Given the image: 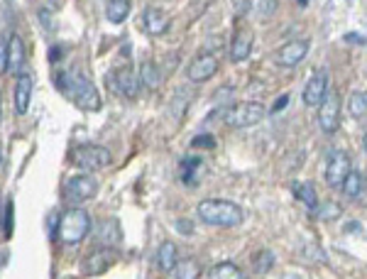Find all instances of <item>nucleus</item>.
<instances>
[{
	"label": "nucleus",
	"mask_w": 367,
	"mask_h": 279,
	"mask_svg": "<svg viewBox=\"0 0 367 279\" xmlns=\"http://www.w3.org/2000/svg\"><path fill=\"white\" fill-rule=\"evenodd\" d=\"M286 103H289V96H286V93H284V96L277 98V103H275V106H272V110H275V113H277V110H281V108H284Z\"/></svg>",
	"instance_id": "nucleus-34"
},
{
	"label": "nucleus",
	"mask_w": 367,
	"mask_h": 279,
	"mask_svg": "<svg viewBox=\"0 0 367 279\" xmlns=\"http://www.w3.org/2000/svg\"><path fill=\"white\" fill-rule=\"evenodd\" d=\"M8 66H10V71H15V74H22V66H25V44H22V39L17 37V35H10L8 37Z\"/></svg>",
	"instance_id": "nucleus-17"
},
{
	"label": "nucleus",
	"mask_w": 367,
	"mask_h": 279,
	"mask_svg": "<svg viewBox=\"0 0 367 279\" xmlns=\"http://www.w3.org/2000/svg\"><path fill=\"white\" fill-rule=\"evenodd\" d=\"M216 71H218V59L213 57V54L204 52L189 64V69H186V79H189L191 84H204V81L211 79Z\"/></svg>",
	"instance_id": "nucleus-14"
},
{
	"label": "nucleus",
	"mask_w": 367,
	"mask_h": 279,
	"mask_svg": "<svg viewBox=\"0 0 367 279\" xmlns=\"http://www.w3.org/2000/svg\"><path fill=\"white\" fill-rule=\"evenodd\" d=\"M0 118H3V110H0Z\"/></svg>",
	"instance_id": "nucleus-36"
},
{
	"label": "nucleus",
	"mask_w": 367,
	"mask_h": 279,
	"mask_svg": "<svg viewBox=\"0 0 367 279\" xmlns=\"http://www.w3.org/2000/svg\"><path fill=\"white\" fill-rule=\"evenodd\" d=\"M199 218L216 228H235L245 220V213L238 204L226 199H204L199 204Z\"/></svg>",
	"instance_id": "nucleus-2"
},
{
	"label": "nucleus",
	"mask_w": 367,
	"mask_h": 279,
	"mask_svg": "<svg viewBox=\"0 0 367 279\" xmlns=\"http://www.w3.org/2000/svg\"><path fill=\"white\" fill-rule=\"evenodd\" d=\"M346 42H350V44H367V39L362 37V35H357V32H348L346 35Z\"/></svg>",
	"instance_id": "nucleus-33"
},
{
	"label": "nucleus",
	"mask_w": 367,
	"mask_h": 279,
	"mask_svg": "<svg viewBox=\"0 0 367 279\" xmlns=\"http://www.w3.org/2000/svg\"><path fill=\"white\" fill-rule=\"evenodd\" d=\"M211 279H248L235 262H218L211 269Z\"/></svg>",
	"instance_id": "nucleus-24"
},
{
	"label": "nucleus",
	"mask_w": 367,
	"mask_h": 279,
	"mask_svg": "<svg viewBox=\"0 0 367 279\" xmlns=\"http://www.w3.org/2000/svg\"><path fill=\"white\" fill-rule=\"evenodd\" d=\"M308 49H311V42L308 39H292V42L281 44L275 52V61L284 69H294L299 66L304 59H306Z\"/></svg>",
	"instance_id": "nucleus-11"
},
{
	"label": "nucleus",
	"mask_w": 367,
	"mask_h": 279,
	"mask_svg": "<svg viewBox=\"0 0 367 279\" xmlns=\"http://www.w3.org/2000/svg\"><path fill=\"white\" fill-rule=\"evenodd\" d=\"M12 211H15V206H12V201H8V204H6V215H3V218H6V231H3V235H6V238L12 235Z\"/></svg>",
	"instance_id": "nucleus-30"
},
{
	"label": "nucleus",
	"mask_w": 367,
	"mask_h": 279,
	"mask_svg": "<svg viewBox=\"0 0 367 279\" xmlns=\"http://www.w3.org/2000/svg\"><path fill=\"white\" fill-rule=\"evenodd\" d=\"M252 44H255V37L250 30H245V27H240L238 32L232 35L230 39V47H228V57H230V61H245L252 54Z\"/></svg>",
	"instance_id": "nucleus-16"
},
{
	"label": "nucleus",
	"mask_w": 367,
	"mask_h": 279,
	"mask_svg": "<svg viewBox=\"0 0 367 279\" xmlns=\"http://www.w3.org/2000/svg\"><path fill=\"white\" fill-rule=\"evenodd\" d=\"M140 81H142V86L150 88V91H155V88L159 86L162 76H159V69H157L155 61H142V66H140Z\"/></svg>",
	"instance_id": "nucleus-22"
},
{
	"label": "nucleus",
	"mask_w": 367,
	"mask_h": 279,
	"mask_svg": "<svg viewBox=\"0 0 367 279\" xmlns=\"http://www.w3.org/2000/svg\"><path fill=\"white\" fill-rule=\"evenodd\" d=\"M362 150L367 152V133H365V137H362Z\"/></svg>",
	"instance_id": "nucleus-35"
},
{
	"label": "nucleus",
	"mask_w": 367,
	"mask_h": 279,
	"mask_svg": "<svg viewBox=\"0 0 367 279\" xmlns=\"http://www.w3.org/2000/svg\"><path fill=\"white\" fill-rule=\"evenodd\" d=\"M319 128L324 130L326 135H333L340 125V96L335 91H328L324 98V103L319 106Z\"/></svg>",
	"instance_id": "nucleus-10"
},
{
	"label": "nucleus",
	"mask_w": 367,
	"mask_h": 279,
	"mask_svg": "<svg viewBox=\"0 0 367 279\" xmlns=\"http://www.w3.org/2000/svg\"><path fill=\"white\" fill-rule=\"evenodd\" d=\"M6 71H10V66H8V42L0 35V74H6Z\"/></svg>",
	"instance_id": "nucleus-29"
},
{
	"label": "nucleus",
	"mask_w": 367,
	"mask_h": 279,
	"mask_svg": "<svg viewBox=\"0 0 367 279\" xmlns=\"http://www.w3.org/2000/svg\"><path fill=\"white\" fill-rule=\"evenodd\" d=\"M142 27H145V32L152 35V37H159V35H167L169 27H172V17L167 15L164 10L159 8H145L142 12Z\"/></svg>",
	"instance_id": "nucleus-15"
},
{
	"label": "nucleus",
	"mask_w": 367,
	"mask_h": 279,
	"mask_svg": "<svg viewBox=\"0 0 367 279\" xmlns=\"http://www.w3.org/2000/svg\"><path fill=\"white\" fill-rule=\"evenodd\" d=\"M57 88L64 93L69 101H74L81 110H98L101 108V93L96 91L91 81L81 74L79 69H66L57 74Z\"/></svg>",
	"instance_id": "nucleus-1"
},
{
	"label": "nucleus",
	"mask_w": 367,
	"mask_h": 279,
	"mask_svg": "<svg viewBox=\"0 0 367 279\" xmlns=\"http://www.w3.org/2000/svg\"><path fill=\"white\" fill-rule=\"evenodd\" d=\"M98 193V182L93 174H74L61 184V199L69 206H81Z\"/></svg>",
	"instance_id": "nucleus-5"
},
{
	"label": "nucleus",
	"mask_w": 367,
	"mask_h": 279,
	"mask_svg": "<svg viewBox=\"0 0 367 279\" xmlns=\"http://www.w3.org/2000/svg\"><path fill=\"white\" fill-rule=\"evenodd\" d=\"M177 231H179V233H186V235H191V233H194V223H189V220L179 218V220H177Z\"/></svg>",
	"instance_id": "nucleus-32"
},
{
	"label": "nucleus",
	"mask_w": 367,
	"mask_h": 279,
	"mask_svg": "<svg viewBox=\"0 0 367 279\" xmlns=\"http://www.w3.org/2000/svg\"><path fill=\"white\" fill-rule=\"evenodd\" d=\"M179 262V253H177V245L172 240H164L157 250V267L162 269V272H172Z\"/></svg>",
	"instance_id": "nucleus-18"
},
{
	"label": "nucleus",
	"mask_w": 367,
	"mask_h": 279,
	"mask_svg": "<svg viewBox=\"0 0 367 279\" xmlns=\"http://www.w3.org/2000/svg\"><path fill=\"white\" fill-rule=\"evenodd\" d=\"M272 267H275V253H270V250H259V253L252 258L255 274H267Z\"/></svg>",
	"instance_id": "nucleus-27"
},
{
	"label": "nucleus",
	"mask_w": 367,
	"mask_h": 279,
	"mask_svg": "<svg viewBox=\"0 0 367 279\" xmlns=\"http://www.w3.org/2000/svg\"><path fill=\"white\" fill-rule=\"evenodd\" d=\"M328 69H316L311 74V79L306 81V86H304V106L306 108H319L324 103L326 93H328Z\"/></svg>",
	"instance_id": "nucleus-9"
},
{
	"label": "nucleus",
	"mask_w": 367,
	"mask_h": 279,
	"mask_svg": "<svg viewBox=\"0 0 367 279\" xmlns=\"http://www.w3.org/2000/svg\"><path fill=\"white\" fill-rule=\"evenodd\" d=\"M292 191L308 211H313L316 206H319V196H316V186H313V184H308V182L306 184H292Z\"/></svg>",
	"instance_id": "nucleus-20"
},
{
	"label": "nucleus",
	"mask_w": 367,
	"mask_h": 279,
	"mask_svg": "<svg viewBox=\"0 0 367 279\" xmlns=\"http://www.w3.org/2000/svg\"><path fill=\"white\" fill-rule=\"evenodd\" d=\"M348 115L355 120L367 118V91H355L348 98Z\"/></svg>",
	"instance_id": "nucleus-21"
},
{
	"label": "nucleus",
	"mask_w": 367,
	"mask_h": 279,
	"mask_svg": "<svg viewBox=\"0 0 367 279\" xmlns=\"http://www.w3.org/2000/svg\"><path fill=\"white\" fill-rule=\"evenodd\" d=\"M362 186H365V179H362L360 172H350L346 177V182L340 184V191L346 193V199H357L362 193Z\"/></svg>",
	"instance_id": "nucleus-23"
},
{
	"label": "nucleus",
	"mask_w": 367,
	"mask_h": 279,
	"mask_svg": "<svg viewBox=\"0 0 367 279\" xmlns=\"http://www.w3.org/2000/svg\"><path fill=\"white\" fill-rule=\"evenodd\" d=\"M194 147H206V150H213L216 147V140H213V135H199V137L191 142Z\"/></svg>",
	"instance_id": "nucleus-31"
},
{
	"label": "nucleus",
	"mask_w": 367,
	"mask_h": 279,
	"mask_svg": "<svg viewBox=\"0 0 367 279\" xmlns=\"http://www.w3.org/2000/svg\"><path fill=\"white\" fill-rule=\"evenodd\" d=\"M189 96V91H186V88H179L177 91V98H174V106H177V110H174V118H181V113H184V108H186V103L191 101H184V98Z\"/></svg>",
	"instance_id": "nucleus-28"
},
{
	"label": "nucleus",
	"mask_w": 367,
	"mask_h": 279,
	"mask_svg": "<svg viewBox=\"0 0 367 279\" xmlns=\"http://www.w3.org/2000/svg\"><path fill=\"white\" fill-rule=\"evenodd\" d=\"M199 274H201V267L194 260H179L177 267L172 269L174 279H199Z\"/></svg>",
	"instance_id": "nucleus-25"
},
{
	"label": "nucleus",
	"mask_w": 367,
	"mask_h": 279,
	"mask_svg": "<svg viewBox=\"0 0 367 279\" xmlns=\"http://www.w3.org/2000/svg\"><path fill=\"white\" fill-rule=\"evenodd\" d=\"M110 86L118 88L120 96L130 98V101H135L137 93H140L142 81H140V74H135V71H132V66H120V69L110 76Z\"/></svg>",
	"instance_id": "nucleus-13"
},
{
	"label": "nucleus",
	"mask_w": 367,
	"mask_h": 279,
	"mask_svg": "<svg viewBox=\"0 0 367 279\" xmlns=\"http://www.w3.org/2000/svg\"><path fill=\"white\" fill-rule=\"evenodd\" d=\"M74 162L81 169H86V172H101V169H106V166H110V162H113V155H110L108 147H101V145H79L74 150Z\"/></svg>",
	"instance_id": "nucleus-6"
},
{
	"label": "nucleus",
	"mask_w": 367,
	"mask_h": 279,
	"mask_svg": "<svg viewBox=\"0 0 367 279\" xmlns=\"http://www.w3.org/2000/svg\"><path fill=\"white\" fill-rule=\"evenodd\" d=\"M130 10H132V3H130V0H108V3H106V17H108V22H113V25L125 22Z\"/></svg>",
	"instance_id": "nucleus-19"
},
{
	"label": "nucleus",
	"mask_w": 367,
	"mask_h": 279,
	"mask_svg": "<svg viewBox=\"0 0 367 279\" xmlns=\"http://www.w3.org/2000/svg\"><path fill=\"white\" fill-rule=\"evenodd\" d=\"M32 93H34V79L30 71H22L15 79V88H12V106H15L17 115H25L30 110V103H32Z\"/></svg>",
	"instance_id": "nucleus-12"
},
{
	"label": "nucleus",
	"mask_w": 367,
	"mask_h": 279,
	"mask_svg": "<svg viewBox=\"0 0 367 279\" xmlns=\"http://www.w3.org/2000/svg\"><path fill=\"white\" fill-rule=\"evenodd\" d=\"M91 231V215L79 206H71L69 211H64L59 218V228H57V238L64 245H79L83 238Z\"/></svg>",
	"instance_id": "nucleus-3"
},
{
	"label": "nucleus",
	"mask_w": 367,
	"mask_h": 279,
	"mask_svg": "<svg viewBox=\"0 0 367 279\" xmlns=\"http://www.w3.org/2000/svg\"><path fill=\"white\" fill-rule=\"evenodd\" d=\"M353 172V160L346 150H333L326 162V184L330 189H340V184L346 182V177Z\"/></svg>",
	"instance_id": "nucleus-7"
},
{
	"label": "nucleus",
	"mask_w": 367,
	"mask_h": 279,
	"mask_svg": "<svg viewBox=\"0 0 367 279\" xmlns=\"http://www.w3.org/2000/svg\"><path fill=\"white\" fill-rule=\"evenodd\" d=\"M115 260H118V255H115L113 247H96V250H91V253L83 258L81 272L86 274V277H98V274L108 272L115 264Z\"/></svg>",
	"instance_id": "nucleus-8"
},
{
	"label": "nucleus",
	"mask_w": 367,
	"mask_h": 279,
	"mask_svg": "<svg viewBox=\"0 0 367 279\" xmlns=\"http://www.w3.org/2000/svg\"><path fill=\"white\" fill-rule=\"evenodd\" d=\"M267 115V108L262 103L255 101H245V103H235L223 113V120H226L228 128L232 130H243V128H252V125L262 123Z\"/></svg>",
	"instance_id": "nucleus-4"
},
{
	"label": "nucleus",
	"mask_w": 367,
	"mask_h": 279,
	"mask_svg": "<svg viewBox=\"0 0 367 279\" xmlns=\"http://www.w3.org/2000/svg\"><path fill=\"white\" fill-rule=\"evenodd\" d=\"M311 213L319 220H338L340 215H343V206L335 204V201H324V204L316 206Z\"/></svg>",
	"instance_id": "nucleus-26"
}]
</instances>
